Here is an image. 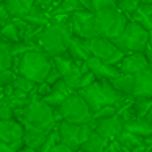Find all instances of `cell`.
Listing matches in <instances>:
<instances>
[{
    "instance_id": "obj_50",
    "label": "cell",
    "mask_w": 152,
    "mask_h": 152,
    "mask_svg": "<svg viewBox=\"0 0 152 152\" xmlns=\"http://www.w3.org/2000/svg\"><path fill=\"white\" fill-rule=\"evenodd\" d=\"M0 41H2V33H0Z\"/></svg>"
},
{
    "instance_id": "obj_39",
    "label": "cell",
    "mask_w": 152,
    "mask_h": 152,
    "mask_svg": "<svg viewBox=\"0 0 152 152\" xmlns=\"http://www.w3.org/2000/svg\"><path fill=\"white\" fill-rule=\"evenodd\" d=\"M137 13L144 15V17H151L152 18V2H139L137 5Z\"/></svg>"
},
{
    "instance_id": "obj_5",
    "label": "cell",
    "mask_w": 152,
    "mask_h": 152,
    "mask_svg": "<svg viewBox=\"0 0 152 152\" xmlns=\"http://www.w3.org/2000/svg\"><path fill=\"white\" fill-rule=\"evenodd\" d=\"M128 21H129L128 17H124L116 8L93 13V28H95L96 36L105 38V39H110V41L121 36Z\"/></svg>"
},
{
    "instance_id": "obj_15",
    "label": "cell",
    "mask_w": 152,
    "mask_h": 152,
    "mask_svg": "<svg viewBox=\"0 0 152 152\" xmlns=\"http://www.w3.org/2000/svg\"><path fill=\"white\" fill-rule=\"evenodd\" d=\"M87 69L95 75V79L98 82H110V80L116 79L119 75V70L116 67H111L108 64H105L103 61L96 59V57H90L85 62Z\"/></svg>"
},
{
    "instance_id": "obj_38",
    "label": "cell",
    "mask_w": 152,
    "mask_h": 152,
    "mask_svg": "<svg viewBox=\"0 0 152 152\" xmlns=\"http://www.w3.org/2000/svg\"><path fill=\"white\" fill-rule=\"evenodd\" d=\"M95 82H96L95 75H93L90 70H87L85 74H82V80H80V90H82V88H87V87H90L92 83H95Z\"/></svg>"
},
{
    "instance_id": "obj_20",
    "label": "cell",
    "mask_w": 152,
    "mask_h": 152,
    "mask_svg": "<svg viewBox=\"0 0 152 152\" xmlns=\"http://www.w3.org/2000/svg\"><path fill=\"white\" fill-rule=\"evenodd\" d=\"M123 131L129 132V134L136 136V137H141L144 141L145 137L152 136V124L147 121V119H134L131 123H126Z\"/></svg>"
},
{
    "instance_id": "obj_31",
    "label": "cell",
    "mask_w": 152,
    "mask_h": 152,
    "mask_svg": "<svg viewBox=\"0 0 152 152\" xmlns=\"http://www.w3.org/2000/svg\"><path fill=\"white\" fill-rule=\"evenodd\" d=\"M137 5H139V2H136V0H123V2H116V10L121 12V13L124 15V17H128V20H129V18L136 13Z\"/></svg>"
},
{
    "instance_id": "obj_37",
    "label": "cell",
    "mask_w": 152,
    "mask_h": 152,
    "mask_svg": "<svg viewBox=\"0 0 152 152\" xmlns=\"http://www.w3.org/2000/svg\"><path fill=\"white\" fill-rule=\"evenodd\" d=\"M7 119H13V110L5 102H0V121H7Z\"/></svg>"
},
{
    "instance_id": "obj_10",
    "label": "cell",
    "mask_w": 152,
    "mask_h": 152,
    "mask_svg": "<svg viewBox=\"0 0 152 152\" xmlns=\"http://www.w3.org/2000/svg\"><path fill=\"white\" fill-rule=\"evenodd\" d=\"M90 126H92L93 132H96L102 139L111 142V141H116V137L123 132L124 123H123V119L116 115V116H113V118L102 119V121H92Z\"/></svg>"
},
{
    "instance_id": "obj_24",
    "label": "cell",
    "mask_w": 152,
    "mask_h": 152,
    "mask_svg": "<svg viewBox=\"0 0 152 152\" xmlns=\"http://www.w3.org/2000/svg\"><path fill=\"white\" fill-rule=\"evenodd\" d=\"M26 23H30L31 26H48V25H51V20H49V15H46L44 12H41L39 8H36L33 5V8H31L30 12H28V15L23 18Z\"/></svg>"
},
{
    "instance_id": "obj_36",
    "label": "cell",
    "mask_w": 152,
    "mask_h": 152,
    "mask_svg": "<svg viewBox=\"0 0 152 152\" xmlns=\"http://www.w3.org/2000/svg\"><path fill=\"white\" fill-rule=\"evenodd\" d=\"M15 77H17V74H15L13 70H2V72H0V90L5 88L7 85H10Z\"/></svg>"
},
{
    "instance_id": "obj_43",
    "label": "cell",
    "mask_w": 152,
    "mask_h": 152,
    "mask_svg": "<svg viewBox=\"0 0 152 152\" xmlns=\"http://www.w3.org/2000/svg\"><path fill=\"white\" fill-rule=\"evenodd\" d=\"M23 147V144H15V145H7L0 142V152H18Z\"/></svg>"
},
{
    "instance_id": "obj_49",
    "label": "cell",
    "mask_w": 152,
    "mask_h": 152,
    "mask_svg": "<svg viewBox=\"0 0 152 152\" xmlns=\"http://www.w3.org/2000/svg\"><path fill=\"white\" fill-rule=\"evenodd\" d=\"M0 102H4V96H2V92H0Z\"/></svg>"
},
{
    "instance_id": "obj_2",
    "label": "cell",
    "mask_w": 152,
    "mask_h": 152,
    "mask_svg": "<svg viewBox=\"0 0 152 152\" xmlns=\"http://www.w3.org/2000/svg\"><path fill=\"white\" fill-rule=\"evenodd\" d=\"M77 93L83 98V102L87 103L92 115L96 113L98 110L105 108V106H115L118 110L126 100H129L119 95L111 87L110 82H98V80L95 83H92L90 87H87V88L79 90Z\"/></svg>"
},
{
    "instance_id": "obj_14",
    "label": "cell",
    "mask_w": 152,
    "mask_h": 152,
    "mask_svg": "<svg viewBox=\"0 0 152 152\" xmlns=\"http://www.w3.org/2000/svg\"><path fill=\"white\" fill-rule=\"evenodd\" d=\"M116 51H118L116 46L110 39H105V38H100V36H95V38H92V39H88L90 57H96V59L105 62V61H108Z\"/></svg>"
},
{
    "instance_id": "obj_1",
    "label": "cell",
    "mask_w": 152,
    "mask_h": 152,
    "mask_svg": "<svg viewBox=\"0 0 152 152\" xmlns=\"http://www.w3.org/2000/svg\"><path fill=\"white\" fill-rule=\"evenodd\" d=\"M13 119L23 126L25 132H51L57 128L54 110L49 108L43 100L30 93V103L21 110H13Z\"/></svg>"
},
{
    "instance_id": "obj_27",
    "label": "cell",
    "mask_w": 152,
    "mask_h": 152,
    "mask_svg": "<svg viewBox=\"0 0 152 152\" xmlns=\"http://www.w3.org/2000/svg\"><path fill=\"white\" fill-rule=\"evenodd\" d=\"M0 33H2V41L8 44H15V43H20V34H18V30L12 21L5 23L4 26L0 28Z\"/></svg>"
},
{
    "instance_id": "obj_30",
    "label": "cell",
    "mask_w": 152,
    "mask_h": 152,
    "mask_svg": "<svg viewBox=\"0 0 152 152\" xmlns=\"http://www.w3.org/2000/svg\"><path fill=\"white\" fill-rule=\"evenodd\" d=\"M30 51H39V48H38L34 43H26V41H20V43L10 44L12 57H21L23 54L30 53Z\"/></svg>"
},
{
    "instance_id": "obj_45",
    "label": "cell",
    "mask_w": 152,
    "mask_h": 152,
    "mask_svg": "<svg viewBox=\"0 0 152 152\" xmlns=\"http://www.w3.org/2000/svg\"><path fill=\"white\" fill-rule=\"evenodd\" d=\"M144 56H145V59H147V62H149V67L152 69V49L151 48H147V49L144 51Z\"/></svg>"
},
{
    "instance_id": "obj_48",
    "label": "cell",
    "mask_w": 152,
    "mask_h": 152,
    "mask_svg": "<svg viewBox=\"0 0 152 152\" xmlns=\"http://www.w3.org/2000/svg\"><path fill=\"white\" fill-rule=\"evenodd\" d=\"M147 48H151V49H152V33H149V46Z\"/></svg>"
},
{
    "instance_id": "obj_9",
    "label": "cell",
    "mask_w": 152,
    "mask_h": 152,
    "mask_svg": "<svg viewBox=\"0 0 152 152\" xmlns=\"http://www.w3.org/2000/svg\"><path fill=\"white\" fill-rule=\"evenodd\" d=\"M67 28L72 36L80 38V39L88 41L96 36L95 28H93V13L87 10H80L70 15L69 21H67Z\"/></svg>"
},
{
    "instance_id": "obj_40",
    "label": "cell",
    "mask_w": 152,
    "mask_h": 152,
    "mask_svg": "<svg viewBox=\"0 0 152 152\" xmlns=\"http://www.w3.org/2000/svg\"><path fill=\"white\" fill-rule=\"evenodd\" d=\"M61 79H62V77H61V74L53 67V69L49 70V74H48V77H46V80H44V83H48L49 87H53L54 83H57Z\"/></svg>"
},
{
    "instance_id": "obj_22",
    "label": "cell",
    "mask_w": 152,
    "mask_h": 152,
    "mask_svg": "<svg viewBox=\"0 0 152 152\" xmlns=\"http://www.w3.org/2000/svg\"><path fill=\"white\" fill-rule=\"evenodd\" d=\"M80 10H83L80 0H64V2H59V5L51 13V17H70Z\"/></svg>"
},
{
    "instance_id": "obj_42",
    "label": "cell",
    "mask_w": 152,
    "mask_h": 152,
    "mask_svg": "<svg viewBox=\"0 0 152 152\" xmlns=\"http://www.w3.org/2000/svg\"><path fill=\"white\" fill-rule=\"evenodd\" d=\"M10 21V15H8L7 8H5L4 2H0V28L4 26L5 23H8Z\"/></svg>"
},
{
    "instance_id": "obj_11",
    "label": "cell",
    "mask_w": 152,
    "mask_h": 152,
    "mask_svg": "<svg viewBox=\"0 0 152 152\" xmlns=\"http://www.w3.org/2000/svg\"><path fill=\"white\" fill-rule=\"evenodd\" d=\"M23 134L25 129L17 119H7L0 121V142L7 145L23 144Z\"/></svg>"
},
{
    "instance_id": "obj_21",
    "label": "cell",
    "mask_w": 152,
    "mask_h": 152,
    "mask_svg": "<svg viewBox=\"0 0 152 152\" xmlns=\"http://www.w3.org/2000/svg\"><path fill=\"white\" fill-rule=\"evenodd\" d=\"M51 61H53V67L61 74V77L69 75V74L72 72L74 69H75V67H79L72 59H70V56H69L67 53H66V54H61V56L53 57Z\"/></svg>"
},
{
    "instance_id": "obj_28",
    "label": "cell",
    "mask_w": 152,
    "mask_h": 152,
    "mask_svg": "<svg viewBox=\"0 0 152 152\" xmlns=\"http://www.w3.org/2000/svg\"><path fill=\"white\" fill-rule=\"evenodd\" d=\"M13 57L10 53V44L5 41H0V72L2 70H12Z\"/></svg>"
},
{
    "instance_id": "obj_4",
    "label": "cell",
    "mask_w": 152,
    "mask_h": 152,
    "mask_svg": "<svg viewBox=\"0 0 152 152\" xmlns=\"http://www.w3.org/2000/svg\"><path fill=\"white\" fill-rule=\"evenodd\" d=\"M70 34L67 25H48L41 36L38 38L36 46L39 48L41 53H44L48 57H56L61 54H66L70 44Z\"/></svg>"
},
{
    "instance_id": "obj_46",
    "label": "cell",
    "mask_w": 152,
    "mask_h": 152,
    "mask_svg": "<svg viewBox=\"0 0 152 152\" xmlns=\"http://www.w3.org/2000/svg\"><path fill=\"white\" fill-rule=\"evenodd\" d=\"M18 152H38V151H33V149H30V147H25V145H23V147H21Z\"/></svg>"
},
{
    "instance_id": "obj_18",
    "label": "cell",
    "mask_w": 152,
    "mask_h": 152,
    "mask_svg": "<svg viewBox=\"0 0 152 152\" xmlns=\"http://www.w3.org/2000/svg\"><path fill=\"white\" fill-rule=\"evenodd\" d=\"M111 87L124 98H132V92H134V75H128V74H119L116 79L110 80Z\"/></svg>"
},
{
    "instance_id": "obj_34",
    "label": "cell",
    "mask_w": 152,
    "mask_h": 152,
    "mask_svg": "<svg viewBox=\"0 0 152 152\" xmlns=\"http://www.w3.org/2000/svg\"><path fill=\"white\" fill-rule=\"evenodd\" d=\"M56 144H59V136H57L56 129H54V131H51L49 134L46 136V141H44V144L41 145V149L38 152H51Z\"/></svg>"
},
{
    "instance_id": "obj_19",
    "label": "cell",
    "mask_w": 152,
    "mask_h": 152,
    "mask_svg": "<svg viewBox=\"0 0 152 152\" xmlns=\"http://www.w3.org/2000/svg\"><path fill=\"white\" fill-rule=\"evenodd\" d=\"M4 5L12 20V18H25L28 12L33 8L34 2L33 0H8V2H4Z\"/></svg>"
},
{
    "instance_id": "obj_32",
    "label": "cell",
    "mask_w": 152,
    "mask_h": 152,
    "mask_svg": "<svg viewBox=\"0 0 152 152\" xmlns=\"http://www.w3.org/2000/svg\"><path fill=\"white\" fill-rule=\"evenodd\" d=\"M12 87H13L15 90H18V92H23V93H26V95H30L36 85H34L33 82H30V80H26L25 77L17 75L13 79V82H12Z\"/></svg>"
},
{
    "instance_id": "obj_47",
    "label": "cell",
    "mask_w": 152,
    "mask_h": 152,
    "mask_svg": "<svg viewBox=\"0 0 152 152\" xmlns=\"http://www.w3.org/2000/svg\"><path fill=\"white\" fill-rule=\"evenodd\" d=\"M145 119H147V121H149V123H151V124H152V108H151V111L147 113V116H145Z\"/></svg>"
},
{
    "instance_id": "obj_12",
    "label": "cell",
    "mask_w": 152,
    "mask_h": 152,
    "mask_svg": "<svg viewBox=\"0 0 152 152\" xmlns=\"http://www.w3.org/2000/svg\"><path fill=\"white\" fill-rule=\"evenodd\" d=\"M116 69L119 70V74L136 75V74L142 72L145 69H151V67H149V62L145 59L144 53H132V54H126L121 62L116 66Z\"/></svg>"
},
{
    "instance_id": "obj_41",
    "label": "cell",
    "mask_w": 152,
    "mask_h": 152,
    "mask_svg": "<svg viewBox=\"0 0 152 152\" xmlns=\"http://www.w3.org/2000/svg\"><path fill=\"white\" fill-rule=\"evenodd\" d=\"M124 56H126V54L123 53V51H119V49H118L111 57H110L108 61H105V64H108V66H111V67H116V66H118V64L123 61V57H124Z\"/></svg>"
},
{
    "instance_id": "obj_7",
    "label": "cell",
    "mask_w": 152,
    "mask_h": 152,
    "mask_svg": "<svg viewBox=\"0 0 152 152\" xmlns=\"http://www.w3.org/2000/svg\"><path fill=\"white\" fill-rule=\"evenodd\" d=\"M111 43L116 46V49L123 51L124 54L144 53L149 46V33L137 23L128 21L121 36L111 39Z\"/></svg>"
},
{
    "instance_id": "obj_23",
    "label": "cell",
    "mask_w": 152,
    "mask_h": 152,
    "mask_svg": "<svg viewBox=\"0 0 152 152\" xmlns=\"http://www.w3.org/2000/svg\"><path fill=\"white\" fill-rule=\"evenodd\" d=\"M108 144L110 142L105 141V139H102L96 132H92V134L88 136V139L80 145L79 151H82V152H105V149Z\"/></svg>"
},
{
    "instance_id": "obj_33",
    "label": "cell",
    "mask_w": 152,
    "mask_h": 152,
    "mask_svg": "<svg viewBox=\"0 0 152 152\" xmlns=\"http://www.w3.org/2000/svg\"><path fill=\"white\" fill-rule=\"evenodd\" d=\"M111 8H116V2H113V0H92L90 2V12L92 13L111 10Z\"/></svg>"
},
{
    "instance_id": "obj_44",
    "label": "cell",
    "mask_w": 152,
    "mask_h": 152,
    "mask_svg": "<svg viewBox=\"0 0 152 152\" xmlns=\"http://www.w3.org/2000/svg\"><path fill=\"white\" fill-rule=\"evenodd\" d=\"M51 152H74V151H70L69 147H66L64 144H61V142H59V144H56V145H54V147H53V151H51Z\"/></svg>"
},
{
    "instance_id": "obj_13",
    "label": "cell",
    "mask_w": 152,
    "mask_h": 152,
    "mask_svg": "<svg viewBox=\"0 0 152 152\" xmlns=\"http://www.w3.org/2000/svg\"><path fill=\"white\" fill-rule=\"evenodd\" d=\"M132 100H152V69H145L134 75Z\"/></svg>"
},
{
    "instance_id": "obj_8",
    "label": "cell",
    "mask_w": 152,
    "mask_h": 152,
    "mask_svg": "<svg viewBox=\"0 0 152 152\" xmlns=\"http://www.w3.org/2000/svg\"><path fill=\"white\" fill-rule=\"evenodd\" d=\"M56 132L59 136V142L64 144L66 147H69L70 151L77 152L80 149V145L88 139V136L93 132L90 124H70V123L61 121L57 123Z\"/></svg>"
},
{
    "instance_id": "obj_3",
    "label": "cell",
    "mask_w": 152,
    "mask_h": 152,
    "mask_svg": "<svg viewBox=\"0 0 152 152\" xmlns=\"http://www.w3.org/2000/svg\"><path fill=\"white\" fill-rule=\"evenodd\" d=\"M51 69H53L51 57H48L41 51H30L20 57V64H18L15 74L25 77L34 85H39V83H44Z\"/></svg>"
},
{
    "instance_id": "obj_6",
    "label": "cell",
    "mask_w": 152,
    "mask_h": 152,
    "mask_svg": "<svg viewBox=\"0 0 152 152\" xmlns=\"http://www.w3.org/2000/svg\"><path fill=\"white\" fill-rule=\"evenodd\" d=\"M54 116H56L57 123L66 121L79 126L92 123V113H90L87 103L83 102V98L79 93H72L69 98H66V102L59 108L54 110Z\"/></svg>"
},
{
    "instance_id": "obj_17",
    "label": "cell",
    "mask_w": 152,
    "mask_h": 152,
    "mask_svg": "<svg viewBox=\"0 0 152 152\" xmlns=\"http://www.w3.org/2000/svg\"><path fill=\"white\" fill-rule=\"evenodd\" d=\"M74 92H70L69 88H67L66 85H64V82H62V79L59 80L57 83H54L53 87H51V92H49V95L48 96H44L43 98V102L46 103L49 108H53V110H57L61 105H62L64 102H66V98H69L70 95H72Z\"/></svg>"
},
{
    "instance_id": "obj_29",
    "label": "cell",
    "mask_w": 152,
    "mask_h": 152,
    "mask_svg": "<svg viewBox=\"0 0 152 152\" xmlns=\"http://www.w3.org/2000/svg\"><path fill=\"white\" fill-rule=\"evenodd\" d=\"M132 111L136 119H144L152 108V100H132Z\"/></svg>"
},
{
    "instance_id": "obj_35",
    "label": "cell",
    "mask_w": 152,
    "mask_h": 152,
    "mask_svg": "<svg viewBox=\"0 0 152 152\" xmlns=\"http://www.w3.org/2000/svg\"><path fill=\"white\" fill-rule=\"evenodd\" d=\"M116 116V108L115 106H105V108L98 110L96 113L92 115V121H102V119H108Z\"/></svg>"
},
{
    "instance_id": "obj_26",
    "label": "cell",
    "mask_w": 152,
    "mask_h": 152,
    "mask_svg": "<svg viewBox=\"0 0 152 152\" xmlns=\"http://www.w3.org/2000/svg\"><path fill=\"white\" fill-rule=\"evenodd\" d=\"M116 142H118L121 147L128 149V151H132V149H136V147L144 145V141H142L141 137H136V136L129 134V132H126V131H123L121 134L116 137Z\"/></svg>"
},
{
    "instance_id": "obj_25",
    "label": "cell",
    "mask_w": 152,
    "mask_h": 152,
    "mask_svg": "<svg viewBox=\"0 0 152 152\" xmlns=\"http://www.w3.org/2000/svg\"><path fill=\"white\" fill-rule=\"evenodd\" d=\"M49 132H25L23 134V145L25 147H30L33 151H39L41 145L46 141V136Z\"/></svg>"
},
{
    "instance_id": "obj_16",
    "label": "cell",
    "mask_w": 152,
    "mask_h": 152,
    "mask_svg": "<svg viewBox=\"0 0 152 152\" xmlns=\"http://www.w3.org/2000/svg\"><path fill=\"white\" fill-rule=\"evenodd\" d=\"M67 54L70 56V59L80 66V64H85L90 59V53H88V41L87 39H80V38L72 36L70 38V44Z\"/></svg>"
}]
</instances>
